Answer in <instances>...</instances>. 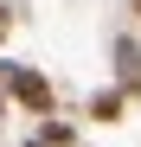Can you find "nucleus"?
I'll use <instances>...</instances> for the list:
<instances>
[{"mask_svg":"<svg viewBox=\"0 0 141 147\" xmlns=\"http://www.w3.org/2000/svg\"><path fill=\"white\" fill-rule=\"evenodd\" d=\"M13 102H19V109H32V115H52V83H45L39 70L13 64Z\"/></svg>","mask_w":141,"mask_h":147,"instance_id":"1","label":"nucleus"},{"mask_svg":"<svg viewBox=\"0 0 141 147\" xmlns=\"http://www.w3.org/2000/svg\"><path fill=\"white\" fill-rule=\"evenodd\" d=\"M141 83V45L122 32V38H115V90H135Z\"/></svg>","mask_w":141,"mask_h":147,"instance_id":"2","label":"nucleus"},{"mask_svg":"<svg viewBox=\"0 0 141 147\" xmlns=\"http://www.w3.org/2000/svg\"><path fill=\"white\" fill-rule=\"evenodd\" d=\"M90 115H96V121H115V115H122V90H103V96H90Z\"/></svg>","mask_w":141,"mask_h":147,"instance_id":"3","label":"nucleus"},{"mask_svg":"<svg viewBox=\"0 0 141 147\" xmlns=\"http://www.w3.org/2000/svg\"><path fill=\"white\" fill-rule=\"evenodd\" d=\"M39 147H70V128H64V121H52V115H45V128H39Z\"/></svg>","mask_w":141,"mask_h":147,"instance_id":"4","label":"nucleus"},{"mask_svg":"<svg viewBox=\"0 0 141 147\" xmlns=\"http://www.w3.org/2000/svg\"><path fill=\"white\" fill-rule=\"evenodd\" d=\"M135 7H141V0H135Z\"/></svg>","mask_w":141,"mask_h":147,"instance_id":"5","label":"nucleus"}]
</instances>
